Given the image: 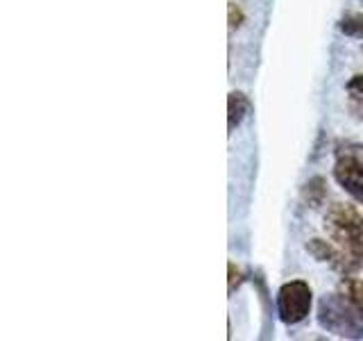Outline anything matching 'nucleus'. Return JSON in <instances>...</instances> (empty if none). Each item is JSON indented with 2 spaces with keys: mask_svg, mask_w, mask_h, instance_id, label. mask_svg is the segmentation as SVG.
Returning <instances> with one entry per match:
<instances>
[{
  "mask_svg": "<svg viewBox=\"0 0 363 341\" xmlns=\"http://www.w3.org/2000/svg\"><path fill=\"white\" fill-rule=\"evenodd\" d=\"M325 232L363 269V205L334 202L325 214Z\"/></svg>",
  "mask_w": 363,
  "mask_h": 341,
  "instance_id": "1",
  "label": "nucleus"
},
{
  "mask_svg": "<svg viewBox=\"0 0 363 341\" xmlns=\"http://www.w3.org/2000/svg\"><path fill=\"white\" fill-rule=\"evenodd\" d=\"M318 323L327 332L343 339H361L363 337V310L352 305L338 291L325 296L318 305Z\"/></svg>",
  "mask_w": 363,
  "mask_h": 341,
  "instance_id": "2",
  "label": "nucleus"
},
{
  "mask_svg": "<svg viewBox=\"0 0 363 341\" xmlns=\"http://www.w3.org/2000/svg\"><path fill=\"white\" fill-rule=\"evenodd\" d=\"M313 305V291L309 287V282L304 280H291L286 284H281L277 291V314L279 321L286 325L302 323L311 312Z\"/></svg>",
  "mask_w": 363,
  "mask_h": 341,
  "instance_id": "3",
  "label": "nucleus"
},
{
  "mask_svg": "<svg viewBox=\"0 0 363 341\" xmlns=\"http://www.w3.org/2000/svg\"><path fill=\"white\" fill-rule=\"evenodd\" d=\"M306 250L318 259L323 261V264H329L334 271H338L340 276H354V271L361 269L359 261L352 257L350 253H345L343 248L334 242H325V239H311L309 244H306Z\"/></svg>",
  "mask_w": 363,
  "mask_h": 341,
  "instance_id": "4",
  "label": "nucleus"
},
{
  "mask_svg": "<svg viewBox=\"0 0 363 341\" xmlns=\"http://www.w3.org/2000/svg\"><path fill=\"white\" fill-rule=\"evenodd\" d=\"M334 178L352 198L363 205V164H359L357 159H352V157L336 155Z\"/></svg>",
  "mask_w": 363,
  "mask_h": 341,
  "instance_id": "5",
  "label": "nucleus"
},
{
  "mask_svg": "<svg viewBox=\"0 0 363 341\" xmlns=\"http://www.w3.org/2000/svg\"><path fill=\"white\" fill-rule=\"evenodd\" d=\"M250 109V100L241 91H232L227 98V130L234 132L238 128V123L245 119V114Z\"/></svg>",
  "mask_w": 363,
  "mask_h": 341,
  "instance_id": "6",
  "label": "nucleus"
},
{
  "mask_svg": "<svg viewBox=\"0 0 363 341\" xmlns=\"http://www.w3.org/2000/svg\"><path fill=\"white\" fill-rule=\"evenodd\" d=\"M338 293L347 298L352 305H357L363 310V280L354 278V276H345L338 284Z\"/></svg>",
  "mask_w": 363,
  "mask_h": 341,
  "instance_id": "7",
  "label": "nucleus"
},
{
  "mask_svg": "<svg viewBox=\"0 0 363 341\" xmlns=\"http://www.w3.org/2000/svg\"><path fill=\"white\" fill-rule=\"evenodd\" d=\"M338 28L347 37H354V39H363V11H350L343 18H340Z\"/></svg>",
  "mask_w": 363,
  "mask_h": 341,
  "instance_id": "8",
  "label": "nucleus"
},
{
  "mask_svg": "<svg viewBox=\"0 0 363 341\" xmlns=\"http://www.w3.org/2000/svg\"><path fill=\"white\" fill-rule=\"evenodd\" d=\"M327 193V189H325V180L323 178H313L311 182H306V189H304V196H306V200H309V205H320V200H323V196Z\"/></svg>",
  "mask_w": 363,
  "mask_h": 341,
  "instance_id": "9",
  "label": "nucleus"
},
{
  "mask_svg": "<svg viewBox=\"0 0 363 341\" xmlns=\"http://www.w3.org/2000/svg\"><path fill=\"white\" fill-rule=\"evenodd\" d=\"M345 89H347V94H350L352 100L363 102V73H359V75L352 77L350 82L345 85Z\"/></svg>",
  "mask_w": 363,
  "mask_h": 341,
  "instance_id": "10",
  "label": "nucleus"
},
{
  "mask_svg": "<svg viewBox=\"0 0 363 341\" xmlns=\"http://www.w3.org/2000/svg\"><path fill=\"white\" fill-rule=\"evenodd\" d=\"M336 155H345L357 159L359 164H363V144H345V146H338Z\"/></svg>",
  "mask_w": 363,
  "mask_h": 341,
  "instance_id": "11",
  "label": "nucleus"
},
{
  "mask_svg": "<svg viewBox=\"0 0 363 341\" xmlns=\"http://www.w3.org/2000/svg\"><path fill=\"white\" fill-rule=\"evenodd\" d=\"M227 11H230V30H236V28H241V23H243V11L241 7H238L236 3H230L227 5Z\"/></svg>",
  "mask_w": 363,
  "mask_h": 341,
  "instance_id": "12",
  "label": "nucleus"
},
{
  "mask_svg": "<svg viewBox=\"0 0 363 341\" xmlns=\"http://www.w3.org/2000/svg\"><path fill=\"white\" fill-rule=\"evenodd\" d=\"M227 269H230V293H234L238 289V284H241V271L236 269L234 261H230Z\"/></svg>",
  "mask_w": 363,
  "mask_h": 341,
  "instance_id": "13",
  "label": "nucleus"
}]
</instances>
